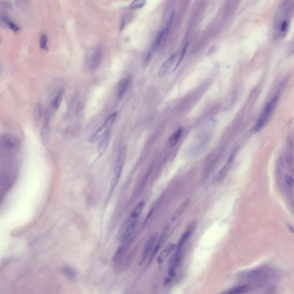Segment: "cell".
<instances>
[{"mask_svg": "<svg viewBox=\"0 0 294 294\" xmlns=\"http://www.w3.org/2000/svg\"><path fill=\"white\" fill-rule=\"evenodd\" d=\"M275 272L271 268L261 267L253 269L243 271L239 272L237 277L239 279L249 280L256 282H266L274 275Z\"/></svg>", "mask_w": 294, "mask_h": 294, "instance_id": "6da1fadb", "label": "cell"}, {"mask_svg": "<svg viewBox=\"0 0 294 294\" xmlns=\"http://www.w3.org/2000/svg\"><path fill=\"white\" fill-rule=\"evenodd\" d=\"M127 147L124 146L121 149L116 162L113 179L110 182V186L109 188L108 193L106 199V203H108L110 201L111 197L114 191V189L116 188V186L119 183L123 167L125 164V162L127 157Z\"/></svg>", "mask_w": 294, "mask_h": 294, "instance_id": "7a4b0ae2", "label": "cell"}, {"mask_svg": "<svg viewBox=\"0 0 294 294\" xmlns=\"http://www.w3.org/2000/svg\"><path fill=\"white\" fill-rule=\"evenodd\" d=\"M103 57L102 50L100 47H94L88 50L85 57V63L90 70H95L100 65Z\"/></svg>", "mask_w": 294, "mask_h": 294, "instance_id": "3957f363", "label": "cell"}, {"mask_svg": "<svg viewBox=\"0 0 294 294\" xmlns=\"http://www.w3.org/2000/svg\"><path fill=\"white\" fill-rule=\"evenodd\" d=\"M278 97L277 96H275L271 101H270L263 110V111L262 114H261L260 117L257 120V122L256 123L253 130L255 131H258L261 128H263L266 124V122L268 121V119H269L271 116V114L274 110V108L276 104V102L277 101Z\"/></svg>", "mask_w": 294, "mask_h": 294, "instance_id": "277c9868", "label": "cell"}, {"mask_svg": "<svg viewBox=\"0 0 294 294\" xmlns=\"http://www.w3.org/2000/svg\"><path fill=\"white\" fill-rule=\"evenodd\" d=\"M114 121L115 119L113 117H108L105 119L103 125H101L89 138V141L90 143H94L99 140L100 138H103V136L109 131V129L113 125Z\"/></svg>", "mask_w": 294, "mask_h": 294, "instance_id": "5b68a950", "label": "cell"}, {"mask_svg": "<svg viewBox=\"0 0 294 294\" xmlns=\"http://www.w3.org/2000/svg\"><path fill=\"white\" fill-rule=\"evenodd\" d=\"M158 237H159V233L157 232H155L153 233L148 239L143 252L142 258L140 263L141 265L143 264L147 260L150 254L151 255L156 245V241L158 239Z\"/></svg>", "mask_w": 294, "mask_h": 294, "instance_id": "8992f818", "label": "cell"}, {"mask_svg": "<svg viewBox=\"0 0 294 294\" xmlns=\"http://www.w3.org/2000/svg\"><path fill=\"white\" fill-rule=\"evenodd\" d=\"M195 228V224L191 223L190 225V226L188 227V228L185 231L181 237V238L179 239L177 248H176V252H183V248L184 245H186V242L188 241V240L191 237L192 233L194 231V229Z\"/></svg>", "mask_w": 294, "mask_h": 294, "instance_id": "52a82bcc", "label": "cell"}, {"mask_svg": "<svg viewBox=\"0 0 294 294\" xmlns=\"http://www.w3.org/2000/svg\"><path fill=\"white\" fill-rule=\"evenodd\" d=\"M170 28L165 27V29L159 32L158 35L156 37V39L152 46L154 47L156 51L160 50L165 44V41L167 38Z\"/></svg>", "mask_w": 294, "mask_h": 294, "instance_id": "ba28073f", "label": "cell"}, {"mask_svg": "<svg viewBox=\"0 0 294 294\" xmlns=\"http://www.w3.org/2000/svg\"><path fill=\"white\" fill-rule=\"evenodd\" d=\"M176 55L175 54H174L171 55L163 63L159 72V76L160 77L164 76L170 71V70H171L172 65L174 64L176 60Z\"/></svg>", "mask_w": 294, "mask_h": 294, "instance_id": "9c48e42d", "label": "cell"}, {"mask_svg": "<svg viewBox=\"0 0 294 294\" xmlns=\"http://www.w3.org/2000/svg\"><path fill=\"white\" fill-rule=\"evenodd\" d=\"M234 158V154H233L230 156L228 160H227L226 163H225V164L223 165V167H222V168L220 169V171H219L218 174L217 176V178H216L217 182H220L222 180L224 179V178H225L226 175L228 174V173L229 172V171L231 168V167L233 164Z\"/></svg>", "mask_w": 294, "mask_h": 294, "instance_id": "30bf717a", "label": "cell"}, {"mask_svg": "<svg viewBox=\"0 0 294 294\" xmlns=\"http://www.w3.org/2000/svg\"><path fill=\"white\" fill-rule=\"evenodd\" d=\"M175 248V245L174 243H169L164 249L161 252L157 258L159 264H162L168 256L173 252Z\"/></svg>", "mask_w": 294, "mask_h": 294, "instance_id": "8fae6325", "label": "cell"}, {"mask_svg": "<svg viewBox=\"0 0 294 294\" xmlns=\"http://www.w3.org/2000/svg\"><path fill=\"white\" fill-rule=\"evenodd\" d=\"M2 144L7 149H16L19 146L18 140L11 136H5L2 138Z\"/></svg>", "mask_w": 294, "mask_h": 294, "instance_id": "7c38bea8", "label": "cell"}, {"mask_svg": "<svg viewBox=\"0 0 294 294\" xmlns=\"http://www.w3.org/2000/svg\"><path fill=\"white\" fill-rule=\"evenodd\" d=\"M109 140H110V132L108 131L102 138L100 144L98 147V156L97 157V159H96L98 160L100 157H101L102 156V155L104 154L105 151L106 150L107 148L108 147L109 143Z\"/></svg>", "mask_w": 294, "mask_h": 294, "instance_id": "4fadbf2b", "label": "cell"}, {"mask_svg": "<svg viewBox=\"0 0 294 294\" xmlns=\"http://www.w3.org/2000/svg\"><path fill=\"white\" fill-rule=\"evenodd\" d=\"M190 204V201L189 200H186L184 202H183L179 206V207L175 211L174 214L171 217V220L173 222L178 220L183 214L184 212L186 210V209L187 208Z\"/></svg>", "mask_w": 294, "mask_h": 294, "instance_id": "5bb4252c", "label": "cell"}, {"mask_svg": "<svg viewBox=\"0 0 294 294\" xmlns=\"http://www.w3.org/2000/svg\"><path fill=\"white\" fill-rule=\"evenodd\" d=\"M144 205H145L144 201H141V202H139L138 203L137 206L134 208L133 210L130 214V215L128 223H131V222L136 221L143 211L144 207Z\"/></svg>", "mask_w": 294, "mask_h": 294, "instance_id": "9a60e30c", "label": "cell"}, {"mask_svg": "<svg viewBox=\"0 0 294 294\" xmlns=\"http://www.w3.org/2000/svg\"><path fill=\"white\" fill-rule=\"evenodd\" d=\"M129 83V79L128 78H124L118 83L117 86V94L119 98H122L125 94L128 89Z\"/></svg>", "mask_w": 294, "mask_h": 294, "instance_id": "2e32d148", "label": "cell"}, {"mask_svg": "<svg viewBox=\"0 0 294 294\" xmlns=\"http://www.w3.org/2000/svg\"><path fill=\"white\" fill-rule=\"evenodd\" d=\"M136 225V221L128 223V226L127 227L126 229L122 233L121 236H120V241L121 242H124L126 241V240L128 239L129 237L130 236V235L132 234L134 230L135 229Z\"/></svg>", "mask_w": 294, "mask_h": 294, "instance_id": "e0dca14e", "label": "cell"}, {"mask_svg": "<svg viewBox=\"0 0 294 294\" xmlns=\"http://www.w3.org/2000/svg\"><path fill=\"white\" fill-rule=\"evenodd\" d=\"M166 232H167V230H165L164 231V232L162 234V236L160 237V238L159 239L158 241L156 242V245L154 247V249L150 256V257H149V262H151L153 260V258L154 257H155V256L156 255V254L157 253L158 251L159 250L160 248H161L162 244H163V242H164L165 241V236H166Z\"/></svg>", "mask_w": 294, "mask_h": 294, "instance_id": "ac0fdd59", "label": "cell"}, {"mask_svg": "<svg viewBox=\"0 0 294 294\" xmlns=\"http://www.w3.org/2000/svg\"><path fill=\"white\" fill-rule=\"evenodd\" d=\"M250 287L248 285H240L226 291L223 294H242L248 293Z\"/></svg>", "mask_w": 294, "mask_h": 294, "instance_id": "d6986e66", "label": "cell"}, {"mask_svg": "<svg viewBox=\"0 0 294 294\" xmlns=\"http://www.w3.org/2000/svg\"><path fill=\"white\" fill-rule=\"evenodd\" d=\"M182 129H179L177 130L172 135H171L168 140V144L170 147H174L177 144L182 135Z\"/></svg>", "mask_w": 294, "mask_h": 294, "instance_id": "ffe728a7", "label": "cell"}, {"mask_svg": "<svg viewBox=\"0 0 294 294\" xmlns=\"http://www.w3.org/2000/svg\"><path fill=\"white\" fill-rule=\"evenodd\" d=\"M63 91L60 90L58 92V93L53 98L51 102V106L54 110H57L59 108L63 100Z\"/></svg>", "mask_w": 294, "mask_h": 294, "instance_id": "44dd1931", "label": "cell"}, {"mask_svg": "<svg viewBox=\"0 0 294 294\" xmlns=\"http://www.w3.org/2000/svg\"><path fill=\"white\" fill-rule=\"evenodd\" d=\"M1 19L8 26V27L10 28L13 31H14V32H17L18 30L20 29V28H19L18 26L15 23H13L12 20H10L8 17H7V16H6L5 15L4 16H1Z\"/></svg>", "mask_w": 294, "mask_h": 294, "instance_id": "7402d4cb", "label": "cell"}, {"mask_svg": "<svg viewBox=\"0 0 294 294\" xmlns=\"http://www.w3.org/2000/svg\"><path fill=\"white\" fill-rule=\"evenodd\" d=\"M41 138L42 143L44 146H46L48 142L49 139V130L47 125L43 126L41 131Z\"/></svg>", "mask_w": 294, "mask_h": 294, "instance_id": "603a6c76", "label": "cell"}, {"mask_svg": "<svg viewBox=\"0 0 294 294\" xmlns=\"http://www.w3.org/2000/svg\"><path fill=\"white\" fill-rule=\"evenodd\" d=\"M41 115H42V108L41 106L40 103H37L34 109V117L37 123H39L40 122L41 117Z\"/></svg>", "mask_w": 294, "mask_h": 294, "instance_id": "cb8c5ba5", "label": "cell"}, {"mask_svg": "<svg viewBox=\"0 0 294 294\" xmlns=\"http://www.w3.org/2000/svg\"><path fill=\"white\" fill-rule=\"evenodd\" d=\"M40 47L44 50L48 49V37L44 33L42 34L40 38Z\"/></svg>", "mask_w": 294, "mask_h": 294, "instance_id": "d4e9b609", "label": "cell"}, {"mask_svg": "<svg viewBox=\"0 0 294 294\" xmlns=\"http://www.w3.org/2000/svg\"><path fill=\"white\" fill-rule=\"evenodd\" d=\"M146 1L144 0H136L133 1L130 4V8L133 9L141 8L146 4Z\"/></svg>", "mask_w": 294, "mask_h": 294, "instance_id": "484cf974", "label": "cell"}, {"mask_svg": "<svg viewBox=\"0 0 294 294\" xmlns=\"http://www.w3.org/2000/svg\"><path fill=\"white\" fill-rule=\"evenodd\" d=\"M64 272L70 279H73L75 276V271L70 268H65L64 269Z\"/></svg>", "mask_w": 294, "mask_h": 294, "instance_id": "4316f807", "label": "cell"}, {"mask_svg": "<svg viewBox=\"0 0 294 294\" xmlns=\"http://www.w3.org/2000/svg\"><path fill=\"white\" fill-rule=\"evenodd\" d=\"M285 181L286 183L290 186H292L294 184V180L292 177L289 175H286L285 177Z\"/></svg>", "mask_w": 294, "mask_h": 294, "instance_id": "83f0119b", "label": "cell"}, {"mask_svg": "<svg viewBox=\"0 0 294 294\" xmlns=\"http://www.w3.org/2000/svg\"><path fill=\"white\" fill-rule=\"evenodd\" d=\"M285 162L287 164H291L292 162V160H293V157H292V156L291 155V154L286 155V156L285 157Z\"/></svg>", "mask_w": 294, "mask_h": 294, "instance_id": "f1b7e54d", "label": "cell"}, {"mask_svg": "<svg viewBox=\"0 0 294 294\" xmlns=\"http://www.w3.org/2000/svg\"><path fill=\"white\" fill-rule=\"evenodd\" d=\"M287 226L289 230L293 233L294 234V227L291 224H289V223H287Z\"/></svg>", "mask_w": 294, "mask_h": 294, "instance_id": "f546056e", "label": "cell"}]
</instances>
